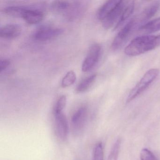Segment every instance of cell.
Returning a JSON list of instances; mask_svg holds the SVG:
<instances>
[{
	"instance_id": "7402d4cb",
	"label": "cell",
	"mask_w": 160,
	"mask_h": 160,
	"mask_svg": "<svg viewBox=\"0 0 160 160\" xmlns=\"http://www.w3.org/2000/svg\"><path fill=\"white\" fill-rule=\"evenodd\" d=\"M140 160H158L157 157L149 150L143 148L140 153Z\"/></svg>"
},
{
	"instance_id": "52a82bcc",
	"label": "cell",
	"mask_w": 160,
	"mask_h": 160,
	"mask_svg": "<svg viewBox=\"0 0 160 160\" xmlns=\"http://www.w3.org/2000/svg\"><path fill=\"white\" fill-rule=\"evenodd\" d=\"M55 132L62 141L67 139L69 133V125L65 115L63 113L55 114Z\"/></svg>"
},
{
	"instance_id": "5b68a950",
	"label": "cell",
	"mask_w": 160,
	"mask_h": 160,
	"mask_svg": "<svg viewBox=\"0 0 160 160\" xmlns=\"http://www.w3.org/2000/svg\"><path fill=\"white\" fill-rule=\"evenodd\" d=\"M88 109L86 107L78 108L72 116L71 118V128L75 136L79 135L85 128L88 118Z\"/></svg>"
},
{
	"instance_id": "d6986e66",
	"label": "cell",
	"mask_w": 160,
	"mask_h": 160,
	"mask_svg": "<svg viewBox=\"0 0 160 160\" xmlns=\"http://www.w3.org/2000/svg\"><path fill=\"white\" fill-rule=\"evenodd\" d=\"M121 144V139L120 138H118L112 147L107 160H118Z\"/></svg>"
},
{
	"instance_id": "7c38bea8",
	"label": "cell",
	"mask_w": 160,
	"mask_h": 160,
	"mask_svg": "<svg viewBox=\"0 0 160 160\" xmlns=\"http://www.w3.org/2000/svg\"><path fill=\"white\" fill-rule=\"evenodd\" d=\"M138 32L143 35H149L160 30V17L147 22L138 28Z\"/></svg>"
},
{
	"instance_id": "ac0fdd59",
	"label": "cell",
	"mask_w": 160,
	"mask_h": 160,
	"mask_svg": "<svg viewBox=\"0 0 160 160\" xmlns=\"http://www.w3.org/2000/svg\"><path fill=\"white\" fill-rule=\"evenodd\" d=\"M51 7L56 12H63L71 8V4L66 1H57L53 2Z\"/></svg>"
},
{
	"instance_id": "e0dca14e",
	"label": "cell",
	"mask_w": 160,
	"mask_h": 160,
	"mask_svg": "<svg viewBox=\"0 0 160 160\" xmlns=\"http://www.w3.org/2000/svg\"><path fill=\"white\" fill-rule=\"evenodd\" d=\"M77 76L75 72L73 71H70L62 78L61 82V86L63 88L70 87L74 84L76 81Z\"/></svg>"
},
{
	"instance_id": "ba28073f",
	"label": "cell",
	"mask_w": 160,
	"mask_h": 160,
	"mask_svg": "<svg viewBox=\"0 0 160 160\" xmlns=\"http://www.w3.org/2000/svg\"><path fill=\"white\" fill-rule=\"evenodd\" d=\"M126 1H120L119 2L115 9L102 21V26L106 30L114 27L115 23H118L121 16L123 8L126 4Z\"/></svg>"
},
{
	"instance_id": "277c9868",
	"label": "cell",
	"mask_w": 160,
	"mask_h": 160,
	"mask_svg": "<svg viewBox=\"0 0 160 160\" xmlns=\"http://www.w3.org/2000/svg\"><path fill=\"white\" fill-rule=\"evenodd\" d=\"M102 50V46L99 44L95 43L91 45L82 63V72H89L96 66L101 57Z\"/></svg>"
},
{
	"instance_id": "4fadbf2b",
	"label": "cell",
	"mask_w": 160,
	"mask_h": 160,
	"mask_svg": "<svg viewBox=\"0 0 160 160\" xmlns=\"http://www.w3.org/2000/svg\"><path fill=\"white\" fill-rule=\"evenodd\" d=\"M119 1L118 0L108 1L104 3L97 12V16L98 19L102 22L115 9Z\"/></svg>"
},
{
	"instance_id": "8fae6325",
	"label": "cell",
	"mask_w": 160,
	"mask_h": 160,
	"mask_svg": "<svg viewBox=\"0 0 160 160\" xmlns=\"http://www.w3.org/2000/svg\"><path fill=\"white\" fill-rule=\"evenodd\" d=\"M43 13L39 10L26 9L22 18L28 24L35 25L40 23L44 18Z\"/></svg>"
},
{
	"instance_id": "ffe728a7",
	"label": "cell",
	"mask_w": 160,
	"mask_h": 160,
	"mask_svg": "<svg viewBox=\"0 0 160 160\" xmlns=\"http://www.w3.org/2000/svg\"><path fill=\"white\" fill-rule=\"evenodd\" d=\"M103 160V147L102 142H99L95 145L93 148L92 160Z\"/></svg>"
},
{
	"instance_id": "30bf717a",
	"label": "cell",
	"mask_w": 160,
	"mask_h": 160,
	"mask_svg": "<svg viewBox=\"0 0 160 160\" xmlns=\"http://www.w3.org/2000/svg\"><path fill=\"white\" fill-rule=\"evenodd\" d=\"M22 28L17 24H8L0 29V36L4 39H12L17 38L21 34Z\"/></svg>"
},
{
	"instance_id": "9c48e42d",
	"label": "cell",
	"mask_w": 160,
	"mask_h": 160,
	"mask_svg": "<svg viewBox=\"0 0 160 160\" xmlns=\"http://www.w3.org/2000/svg\"><path fill=\"white\" fill-rule=\"evenodd\" d=\"M160 7V2H153L149 4L143 10L139 17L137 19L138 24H140L141 25L140 26H141L146 23V22L149 20L157 12Z\"/></svg>"
},
{
	"instance_id": "8992f818",
	"label": "cell",
	"mask_w": 160,
	"mask_h": 160,
	"mask_svg": "<svg viewBox=\"0 0 160 160\" xmlns=\"http://www.w3.org/2000/svg\"><path fill=\"white\" fill-rule=\"evenodd\" d=\"M63 30L50 26H42L33 33V37L39 41H46L58 37L63 33Z\"/></svg>"
},
{
	"instance_id": "9a60e30c",
	"label": "cell",
	"mask_w": 160,
	"mask_h": 160,
	"mask_svg": "<svg viewBox=\"0 0 160 160\" xmlns=\"http://www.w3.org/2000/svg\"><path fill=\"white\" fill-rule=\"evenodd\" d=\"M97 75L93 74L82 80L77 87L76 91L81 93L88 90L96 80Z\"/></svg>"
},
{
	"instance_id": "3957f363",
	"label": "cell",
	"mask_w": 160,
	"mask_h": 160,
	"mask_svg": "<svg viewBox=\"0 0 160 160\" xmlns=\"http://www.w3.org/2000/svg\"><path fill=\"white\" fill-rule=\"evenodd\" d=\"M137 22V19L133 18L125 24L114 38L111 44L112 50L114 51L118 50L124 45L136 28L137 25H138Z\"/></svg>"
},
{
	"instance_id": "44dd1931",
	"label": "cell",
	"mask_w": 160,
	"mask_h": 160,
	"mask_svg": "<svg viewBox=\"0 0 160 160\" xmlns=\"http://www.w3.org/2000/svg\"><path fill=\"white\" fill-rule=\"evenodd\" d=\"M66 103H67L66 96L64 95L60 96L57 101L54 107V115L62 113V111L66 106Z\"/></svg>"
},
{
	"instance_id": "2e32d148",
	"label": "cell",
	"mask_w": 160,
	"mask_h": 160,
	"mask_svg": "<svg viewBox=\"0 0 160 160\" xmlns=\"http://www.w3.org/2000/svg\"><path fill=\"white\" fill-rule=\"evenodd\" d=\"M27 8L22 6H10L3 9V12L9 16L14 18H22Z\"/></svg>"
},
{
	"instance_id": "6da1fadb",
	"label": "cell",
	"mask_w": 160,
	"mask_h": 160,
	"mask_svg": "<svg viewBox=\"0 0 160 160\" xmlns=\"http://www.w3.org/2000/svg\"><path fill=\"white\" fill-rule=\"evenodd\" d=\"M160 45V35H141L133 39L124 49L125 55L135 57L153 50Z\"/></svg>"
},
{
	"instance_id": "5bb4252c",
	"label": "cell",
	"mask_w": 160,
	"mask_h": 160,
	"mask_svg": "<svg viewBox=\"0 0 160 160\" xmlns=\"http://www.w3.org/2000/svg\"><path fill=\"white\" fill-rule=\"evenodd\" d=\"M134 2L133 1H126V4L123 8L121 16L117 24L114 28V29H117L120 28L123 25L125 21L132 14L134 10Z\"/></svg>"
},
{
	"instance_id": "603a6c76",
	"label": "cell",
	"mask_w": 160,
	"mask_h": 160,
	"mask_svg": "<svg viewBox=\"0 0 160 160\" xmlns=\"http://www.w3.org/2000/svg\"><path fill=\"white\" fill-rule=\"evenodd\" d=\"M10 61L8 59H1L0 60V71L1 72H2L4 70H6L9 66H10Z\"/></svg>"
},
{
	"instance_id": "7a4b0ae2",
	"label": "cell",
	"mask_w": 160,
	"mask_h": 160,
	"mask_svg": "<svg viewBox=\"0 0 160 160\" xmlns=\"http://www.w3.org/2000/svg\"><path fill=\"white\" fill-rule=\"evenodd\" d=\"M159 74V70L155 68L147 71L129 92L126 99V103H130L142 94L153 83Z\"/></svg>"
}]
</instances>
